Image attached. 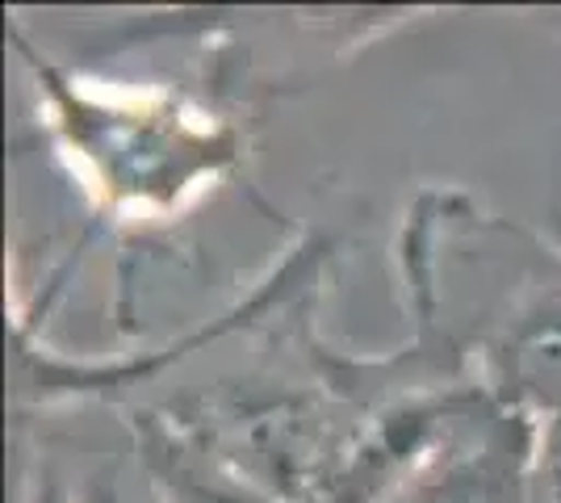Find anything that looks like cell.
Returning <instances> with one entry per match:
<instances>
[{"instance_id":"obj_2","label":"cell","mask_w":561,"mask_h":503,"mask_svg":"<svg viewBox=\"0 0 561 503\" xmlns=\"http://www.w3.org/2000/svg\"><path fill=\"white\" fill-rule=\"evenodd\" d=\"M126 424L135 432V449L160 491V503H294L248 479L164 411L135 408L126 411Z\"/></svg>"},{"instance_id":"obj_3","label":"cell","mask_w":561,"mask_h":503,"mask_svg":"<svg viewBox=\"0 0 561 503\" xmlns=\"http://www.w3.org/2000/svg\"><path fill=\"white\" fill-rule=\"evenodd\" d=\"M528 479H533L537 503H561V408L533 420Z\"/></svg>"},{"instance_id":"obj_4","label":"cell","mask_w":561,"mask_h":503,"mask_svg":"<svg viewBox=\"0 0 561 503\" xmlns=\"http://www.w3.org/2000/svg\"><path fill=\"white\" fill-rule=\"evenodd\" d=\"M553 222H558V236H561V151H558V168H553Z\"/></svg>"},{"instance_id":"obj_1","label":"cell","mask_w":561,"mask_h":503,"mask_svg":"<svg viewBox=\"0 0 561 503\" xmlns=\"http://www.w3.org/2000/svg\"><path fill=\"white\" fill-rule=\"evenodd\" d=\"M13 43L55 156L105 222H172L243 168L248 126L218 89L68 68L38 55L18 30Z\"/></svg>"}]
</instances>
